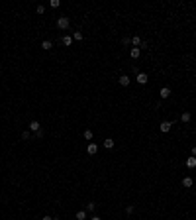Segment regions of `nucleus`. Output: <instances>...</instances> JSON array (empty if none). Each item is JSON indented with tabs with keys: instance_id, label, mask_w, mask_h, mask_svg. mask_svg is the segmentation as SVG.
Wrapping results in <instances>:
<instances>
[{
	"instance_id": "22",
	"label": "nucleus",
	"mask_w": 196,
	"mask_h": 220,
	"mask_svg": "<svg viewBox=\"0 0 196 220\" xmlns=\"http://www.w3.org/2000/svg\"><path fill=\"white\" fill-rule=\"evenodd\" d=\"M59 6H61L59 0H51V8H59Z\"/></svg>"
},
{
	"instance_id": "8",
	"label": "nucleus",
	"mask_w": 196,
	"mask_h": 220,
	"mask_svg": "<svg viewBox=\"0 0 196 220\" xmlns=\"http://www.w3.org/2000/svg\"><path fill=\"white\" fill-rule=\"evenodd\" d=\"M87 151H88V153H90V155H94V153H96V151H98V145H96V143H88Z\"/></svg>"
},
{
	"instance_id": "10",
	"label": "nucleus",
	"mask_w": 196,
	"mask_h": 220,
	"mask_svg": "<svg viewBox=\"0 0 196 220\" xmlns=\"http://www.w3.org/2000/svg\"><path fill=\"white\" fill-rule=\"evenodd\" d=\"M182 187H186V189L192 187V177H185L182 179Z\"/></svg>"
},
{
	"instance_id": "27",
	"label": "nucleus",
	"mask_w": 196,
	"mask_h": 220,
	"mask_svg": "<svg viewBox=\"0 0 196 220\" xmlns=\"http://www.w3.org/2000/svg\"><path fill=\"white\" fill-rule=\"evenodd\" d=\"M90 220H102V218H100V216H92Z\"/></svg>"
},
{
	"instance_id": "21",
	"label": "nucleus",
	"mask_w": 196,
	"mask_h": 220,
	"mask_svg": "<svg viewBox=\"0 0 196 220\" xmlns=\"http://www.w3.org/2000/svg\"><path fill=\"white\" fill-rule=\"evenodd\" d=\"M133 210H135V206H133V204H128V206H126V212H128V214H131Z\"/></svg>"
},
{
	"instance_id": "28",
	"label": "nucleus",
	"mask_w": 196,
	"mask_h": 220,
	"mask_svg": "<svg viewBox=\"0 0 196 220\" xmlns=\"http://www.w3.org/2000/svg\"><path fill=\"white\" fill-rule=\"evenodd\" d=\"M53 220H57V218H53Z\"/></svg>"
},
{
	"instance_id": "19",
	"label": "nucleus",
	"mask_w": 196,
	"mask_h": 220,
	"mask_svg": "<svg viewBox=\"0 0 196 220\" xmlns=\"http://www.w3.org/2000/svg\"><path fill=\"white\" fill-rule=\"evenodd\" d=\"M20 136H22V140H24V142H28V140L32 138V134H30V132H22Z\"/></svg>"
},
{
	"instance_id": "2",
	"label": "nucleus",
	"mask_w": 196,
	"mask_h": 220,
	"mask_svg": "<svg viewBox=\"0 0 196 220\" xmlns=\"http://www.w3.org/2000/svg\"><path fill=\"white\" fill-rule=\"evenodd\" d=\"M30 130H32V132H35V134H37V132H39V130H41V124H39V122H37V120H32V122H30Z\"/></svg>"
},
{
	"instance_id": "5",
	"label": "nucleus",
	"mask_w": 196,
	"mask_h": 220,
	"mask_svg": "<svg viewBox=\"0 0 196 220\" xmlns=\"http://www.w3.org/2000/svg\"><path fill=\"white\" fill-rule=\"evenodd\" d=\"M135 81H137L139 85H145V83L149 81V79H147V75H145V73H137V77H135Z\"/></svg>"
},
{
	"instance_id": "11",
	"label": "nucleus",
	"mask_w": 196,
	"mask_h": 220,
	"mask_svg": "<svg viewBox=\"0 0 196 220\" xmlns=\"http://www.w3.org/2000/svg\"><path fill=\"white\" fill-rule=\"evenodd\" d=\"M186 167L194 169V167H196V157H188V159H186Z\"/></svg>"
},
{
	"instance_id": "13",
	"label": "nucleus",
	"mask_w": 196,
	"mask_h": 220,
	"mask_svg": "<svg viewBox=\"0 0 196 220\" xmlns=\"http://www.w3.org/2000/svg\"><path fill=\"white\" fill-rule=\"evenodd\" d=\"M76 220H87V210H78L76 212Z\"/></svg>"
},
{
	"instance_id": "25",
	"label": "nucleus",
	"mask_w": 196,
	"mask_h": 220,
	"mask_svg": "<svg viewBox=\"0 0 196 220\" xmlns=\"http://www.w3.org/2000/svg\"><path fill=\"white\" fill-rule=\"evenodd\" d=\"M41 220H53V218H51V216L47 214V216H43V218H41Z\"/></svg>"
},
{
	"instance_id": "18",
	"label": "nucleus",
	"mask_w": 196,
	"mask_h": 220,
	"mask_svg": "<svg viewBox=\"0 0 196 220\" xmlns=\"http://www.w3.org/2000/svg\"><path fill=\"white\" fill-rule=\"evenodd\" d=\"M73 39H75V41H80V39H82V33H80V32H75V33H73Z\"/></svg>"
},
{
	"instance_id": "4",
	"label": "nucleus",
	"mask_w": 196,
	"mask_h": 220,
	"mask_svg": "<svg viewBox=\"0 0 196 220\" xmlns=\"http://www.w3.org/2000/svg\"><path fill=\"white\" fill-rule=\"evenodd\" d=\"M139 55H141V49H139V47H131L130 49V57L131 59H137Z\"/></svg>"
},
{
	"instance_id": "23",
	"label": "nucleus",
	"mask_w": 196,
	"mask_h": 220,
	"mask_svg": "<svg viewBox=\"0 0 196 220\" xmlns=\"http://www.w3.org/2000/svg\"><path fill=\"white\" fill-rule=\"evenodd\" d=\"M122 41H124V45H130V43H131V39H130V37H124Z\"/></svg>"
},
{
	"instance_id": "17",
	"label": "nucleus",
	"mask_w": 196,
	"mask_h": 220,
	"mask_svg": "<svg viewBox=\"0 0 196 220\" xmlns=\"http://www.w3.org/2000/svg\"><path fill=\"white\" fill-rule=\"evenodd\" d=\"M82 136H84V140H92V130H84Z\"/></svg>"
},
{
	"instance_id": "1",
	"label": "nucleus",
	"mask_w": 196,
	"mask_h": 220,
	"mask_svg": "<svg viewBox=\"0 0 196 220\" xmlns=\"http://www.w3.org/2000/svg\"><path fill=\"white\" fill-rule=\"evenodd\" d=\"M69 26H71V20H69L67 16H61V18L57 20V28H59V30H67Z\"/></svg>"
},
{
	"instance_id": "26",
	"label": "nucleus",
	"mask_w": 196,
	"mask_h": 220,
	"mask_svg": "<svg viewBox=\"0 0 196 220\" xmlns=\"http://www.w3.org/2000/svg\"><path fill=\"white\" fill-rule=\"evenodd\" d=\"M192 155L196 157V145H192Z\"/></svg>"
},
{
	"instance_id": "6",
	"label": "nucleus",
	"mask_w": 196,
	"mask_h": 220,
	"mask_svg": "<svg viewBox=\"0 0 196 220\" xmlns=\"http://www.w3.org/2000/svg\"><path fill=\"white\" fill-rule=\"evenodd\" d=\"M118 83H120L122 87H130V77H128V75H122V77L118 79Z\"/></svg>"
},
{
	"instance_id": "9",
	"label": "nucleus",
	"mask_w": 196,
	"mask_h": 220,
	"mask_svg": "<svg viewBox=\"0 0 196 220\" xmlns=\"http://www.w3.org/2000/svg\"><path fill=\"white\" fill-rule=\"evenodd\" d=\"M131 45H133V47H139V45H141V37H139V35H133V37H131Z\"/></svg>"
},
{
	"instance_id": "15",
	"label": "nucleus",
	"mask_w": 196,
	"mask_h": 220,
	"mask_svg": "<svg viewBox=\"0 0 196 220\" xmlns=\"http://www.w3.org/2000/svg\"><path fill=\"white\" fill-rule=\"evenodd\" d=\"M190 118H192V116H190V112H182V116H180V120L185 122V124H186V122H190Z\"/></svg>"
},
{
	"instance_id": "7",
	"label": "nucleus",
	"mask_w": 196,
	"mask_h": 220,
	"mask_svg": "<svg viewBox=\"0 0 196 220\" xmlns=\"http://www.w3.org/2000/svg\"><path fill=\"white\" fill-rule=\"evenodd\" d=\"M159 94H161V98H169V96H171V88H169V87H163Z\"/></svg>"
},
{
	"instance_id": "16",
	"label": "nucleus",
	"mask_w": 196,
	"mask_h": 220,
	"mask_svg": "<svg viewBox=\"0 0 196 220\" xmlns=\"http://www.w3.org/2000/svg\"><path fill=\"white\" fill-rule=\"evenodd\" d=\"M51 47H53V45H51V41H47V39H45L43 43H41V49H45V51H49Z\"/></svg>"
},
{
	"instance_id": "3",
	"label": "nucleus",
	"mask_w": 196,
	"mask_h": 220,
	"mask_svg": "<svg viewBox=\"0 0 196 220\" xmlns=\"http://www.w3.org/2000/svg\"><path fill=\"white\" fill-rule=\"evenodd\" d=\"M171 128H173V124H171V122H161V132L163 134H167V132H171Z\"/></svg>"
},
{
	"instance_id": "14",
	"label": "nucleus",
	"mask_w": 196,
	"mask_h": 220,
	"mask_svg": "<svg viewBox=\"0 0 196 220\" xmlns=\"http://www.w3.org/2000/svg\"><path fill=\"white\" fill-rule=\"evenodd\" d=\"M61 41H63V43H65L67 47H69V45L73 43V35H65V37H63V39H61Z\"/></svg>"
},
{
	"instance_id": "24",
	"label": "nucleus",
	"mask_w": 196,
	"mask_h": 220,
	"mask_svg": "<svg viewBox=\"0 0 196 220\" xmlns=\"http://www.w3.org/2000/svg\"><path fill=\"white\" fill-rule=\"evenodd\" d=\"M43 12H45V8L41 6V4H39V6H37V14H43Z\"/></svg>"
},
{
	"instance_id": "12",
	"label": "nucleus",
	"mask_w": 196,
	"mask_h": 220,
	"mask_svg": "<svg viewBox=\"0 0 196 220\" xmlns=\"http://www.w3.org/2000/svg\"><path fill=\"white\" fill-rule=\"evenodd\" d=\"M104 147L112 149V147H114V140H112V138H106V140H104Z\"/></svg>"
},
{
	"instance_id": "20",
	"label": "nucleus",
	"mask_w": 196,
	"mask_h": 220,
	"mask_svg": "<svg viewBox=\"0 0 196 220\" xmlns=\"http://www.w3.org/2000/svg\"><path fill=\"white\" fill-rule=\"evenodd\" d=\"M94 208H96V202H88L87 204V210H90V212H92Z\"/></svg>"
}]
</instances>
